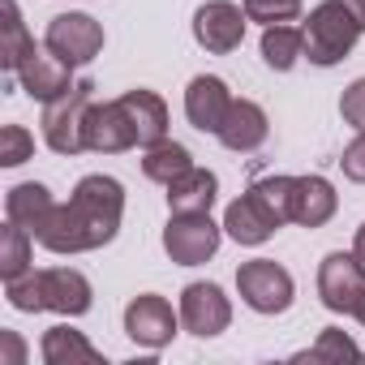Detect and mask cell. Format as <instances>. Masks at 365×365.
Instances as JSON below:
<instances>
[{"mask_svg": "<svg viewBox=\"0 0 365 365\" xmlns=\"http://www.w3.org/2000/svg\"><path fill=\"white\" fill-rule=\"evenodd\" d=\"M18 86L31 95V99H39V103H52L56 95H65L69 86H73V65H65L48 43H35L26 56H22V65H18Z\"/></svg>", "mask_w": 365, "mask_h": 365, "instance_id": "obj_12", "label": "cell"}, {"mask_svg": "<svg viewBox=\"0 0 365 365\" xmlns=\"http://www.w3.org/2000/svg\"><path fill=\"white\" fill-rule=\"evenodd\" d=\"M352 254H356V258H361V262H365V224H361V228H356V241H352Z\"/></svg>", "mask_w": 365, "mask_h": 365, "instance_id": "obj_34", "label": "cell"}, {"mask_svg": "<svg viewBox=\"0 0 365 365\" xmlns=\"http://www.w3.org/2000/svg\"><path fill=\"white\" fill-rule=\"evenodd\" d=\"M52 207H56V198H52L48 185H39V180H22V185H14V190L5 194V220L31 228V237H35L39 224L52 215Z\"/></svg>", "mask_w": 365, "mask_h": 365, "instance_id": "obj_20", "label": "cell"}, {"mask_svg": "<svg viewBox=\"0 0 365 365\" xmlns=\"http://www.w3.org/2000/svg\"><path fill=\"white\" fill-rule=\"evenodd\" d=\"M31 258H35V237L31 228L22 224H5V232H0V279H18L31 271Z\"/></svg>", "mask_w": 365, "mask_h": 365, "instance_id": "obj_24", "label": "cell"}, {"mask_svg": "<svg viewBox=\"0 0 365 365\" xmlns=\"http://www.w3.org/2000/svg\"><path fill=\"white\" fill-rule=\"evenodd\" d=\"M228 108H232V91H228L224 78L198 73L185 86V116L198 133H220V125L228 120Z\"/></svg>", "mask_w": 365, "mask_h": 365, "instance_id": "obj_14", "label": "cell"}, {"mask_svg": "<svg viewBox=\"0 0 365 365\" xmlns=\"http://www.w3.org/2000/svg\"><path fill=\"white\" fill-rule=\"evenodd\" d=\"M339 5H344V9H348V18L365 31V0H339Z\"/></svg>", "mask_w": 365, "mask_h": 365, "instance_id": "obj_33", "label": "cell"}, {"mask_svg": "<svg viewBox=\"0 0 365 365\" xmlns=\"http://www.w3.org/2000/svg\"><path fill=\"white\" fill-rule=\"evenodd\" d=\"M267 133H271V120H267L262 103H254V99H232L228 120L220 125V133H215V138H220L228 150L250 155V150H258V146L267 142Z\"/></svg>", "mask_w": 365, "mask_h": 365, "instance_id": "obj_16", "label": "cell"}, {"mask_svg": "<svg viewBox=\"0 0 365 365\" xmlns=\"http://www.w3.org/2000/svg\"><path fill=\"white\" fill-rule=\"evenodd\" d=\"M176 309H180V327H185L190 335H198V339H215V335H224L228 322H232V301H228L224 288L211 284V279L185 284Z\"/></svg>", "mask_w": 365, "mask_h": 365, "instance_id": "obj_8", "label": "cell"}, {"mask_svg": "<svg viewBox=\"0 0 365 365\" xmlns=\"http://www.w3.org/2000/svg\"><path fill=\"white\" fill-rule=\"evenodd\" d=\"M185 168H194V155H190L185 142H172V138L146 146V155H142V172H146V180H159V185L176 180Z\"/></svg>", "mask_w": 365, "mask_h": 365, "instance_id": "obj_23", "label": "cell"}, {"mask_svg": "<svg viewBox=\"0 0 365 365\" xmlns=\"http://www.w3.org/2000/svg\"><path fill=\"white\" fill-rule=\"evenodd\" d=\"M43 43L65 61V65H91L99 52H103V26L91 18V14H56L48 22V35Z\"/></svg>", "mask_w": 365, "mask_h": 365, "instance_id": "obj_9", "label": "cell"}, {"mask_svg": "<svg viewBox=\"0 0 365 365\" xmlns=\"http://www.w3.org/2000/svg\"><path fill=\"white\" fill-rule=\"evenodd\" d=\"M224 241V224L211 220V211H185V215H172L163 228V254L176 267H198L207 258H215Z\"/></svg>", "mask_w": 365, "mask_h": 365, "instance_id": "obj_5", "label": "cell"}, {"mask_svg": "<svg viewBox=\"0 0 365 365\" xmlns=\"http://www.w3.org/2000/svg\"><path fill=\"white\" fill-rule=\"evenodd\" d=\"M344 356H361V348H356L339 327H327V331L318 335V344H314L309 352H301L297 361H344Z\"/></svg>", "mask_w": 365, "mask_h": 365, "instance_id": "obj_28", "label": "cell"}, {"mask_svg": "<svg viewBox=\"0 0 365 365\" xmlns=\"http://www.w3.org/2000/svg\"><path fill=\"white\" fill-rule=\"evenodd\" d=\"M305 56V31L284 22V26H262V61L275 73H288Z\"/></svg>", "mask_w": 365, "mask_h": 365, "instance_id": "obj_22", "label": "cell"}, {"mask_svg": "<svg viewBox=\"0 0 365 365\" xmlns=\"http://www.w3.org/2000/svg\"><path fill=\"white\" fill-rule=\"evenodd\" d=\"M356 322H361V327H365V301H361V309H356Z\"/></svg>", "mask_w": 365, "mask_h": 365, "instance_id": "obj_35", "label": "cell"}, {"mask_svg": "<svg viewBox=\"0 0 365 365\" xmlns=\"http://www.w3.org/2000/svg\"><path fill=\"white\" fill-rule=\"evenodd\" d=\"M0 5H5V35H0V65H5L9 73H18V65H22V56L35 48V39H31L26 22H22V14H18V0H0Z\"/></svg>", "mask_w": 365, "mask_h": 365, "instance_id": "obj_26", "label": "cell"}, {"mask_svg": "<svg viewBox=\"0 0 365 365\" xmlns=\"http://www.w3.org/2000/svg\"><path fill=\"white\" fill-rule=\"evenodd\" d=\"M245 194H250L267 215H271V224H275V228L292 224V176H262V180H254Z\"/></svg>", "mask_w": 365, "mask_h": 365, "instance_id": "obj_25", "label": "cell"}, {"mask_svg": "<svg viewBox=\"0 0 365 365\" xmlns=\"http://www.w3.org/2000/svg\"><path fill=\"white\" fill-rule=\"evenodd\" d=\"M224 232H228L237 245H262V241H271L279 228L271 224V215H267L250 194H241V198L228 202V211H224Z\"/></svg>", "mask_w": 365, "mask_h": 365, "instance_id": "obj_19", "label": "cell"}, {"mask_svg": "<svg viewBox=\"0 0 365 365\" xmlns=\"http://www.w3.org/2000/svg\"><path fill=\"white\" fill-rule=\"evenodd\" d=\"M318 297L331 314H352L356 318V309L365 301V262L356 254H344V250L327 254L318 262Z\"/></svg>", "mask_w": 365, "mask_h": 365, "instance_id": "obj_7", "label": "cell"}, {"mask_svg": "<svg viewBox=\"0 0 365 365\" xmlns=\"http://www.w3.org/2000/svg\"><path fill=\"white\" fill-rule=\"evenodd\" d=\"M339 211V194L327 176H292V224L301 228H322Z\"/></svg>", "mask_w": 365, "mask_h": 365, "instance_id": "obj_15", "label": "cell"}, {"mask_svg": "<svg viewBox=\"0 0 365 365\" xmlns=\"http://www.w3.org/2000/svg\"><path fill=\"white\" fill-rule=\"evenodd\" d=\"M301 31H305V61L318 65V69H331V65L348 61L352 48H356V39L365 35L348 18V9L339 5V0H322V5H314Z\"/></svg>", "mask_w": 365, "mask_h": 365, "instance_id": "obj_3", "label": "cell"}, {"mask_svg": "<svg viewBox=\"0 0 365 365\" xmlns=\"http://www.w3.org/2000/svg\"><path fill=\"white\" fill-rule=\"evenodd\" d=\"M339 168H344V176H348V180L365 185V133H356V138L344 146V155H339Z\"/></svg>", "mask_w": 365, "mask_h": 365, "instance_id": "obj_31", "label": "cell"}, {"mask_svg": "<svg viewBox=\"0 0 365 365\" xmlns=\"http://www.w3.org/2000/svg\"><path fill=\"white\" fill-rule=\"evenodd\" d=\"M5 297L14 309L22 314H65V318H82L91 309V279L73 267H48V271H26L18 279H5Z\"/></svg>", "mask_w": 365, "mask_h": 365, "instance_id": "obj_2", "label": "cell"}, {"mask_svg": "<svg viewBox=\"0 0 365 365\" xmlns=\"http://www.w3.org/2000/svg\"><path fill=\"white\" fill-rule=\"evenodd\" d=\"M0 339H5V356H9V361H22V356H26V348H22V339H18L14 331H0Z\"/></svg>", "mask_w": 365, "mask_h": 365, "instance_id": "obj_32", "label": "cell"}, {"mask_svg": "<svg viewBox=\"0 0 365 365\" xmlns=\"http://www.w3.org/2000/svg\"><path fill=\"white\" fill-rule=\"evenodd\" d=\"M176 327H180V309H172V305H168L163 297H155V292H142V297H133V301L125 305V335H129L138 348H150V352L168 348L172 335H176Z\"/></svg>", "mask_w": 365, "mask_h": 365, "instance_id": "obj_10", "label": "cell"}, {"mask_svg": "<svg viewBox=\"0 0 365 365\" xmlns=\"http://www.w3.org/2000/svg\"><path fill=\"white\" fill-rule=\"evenodd\" d=\"M168 211L172 215H185V211H211L215 194H220V176L211 168H185L176 180H168Z\"/></svg>", "mask_w": 365, "mask_h": 365, "instance_id": "obj_17", "label": "cell"}, {"mask_svg": "<svg viewBox=\"0 0 365 365\" xmlns=\"http://www.w3.org/2000/svg\"><path fill=\"white\" fill-rule=\"evenodd\" d=\"M237 292L254 314H284L292 309L297 284L275 258H250L237 267Z\"/></svg>", "mask_w": 365, "mask_h": 365, "instance_id": "obj_6", "label": "cell"}, {"mask_svg": "<svg viewBox=\"0 0 365 365\" xmlns=\"http://www.w3.org/2000/svg\"><path fill=\"white\" fill-rule=\"evenodd\" d=\"M31 155H35V138L22 125H5V129H0V163H5V168H18Z\"/></svg>", "mask_w": 365, "mask_h": 365, "instance_id": "obj_29", "label": "cell"}, {"mask_svg": "<svg viewBox=\"0 0 365 365\" xmlns=\"http://www.w3.org/2000/svg\"><path fill=\"white\" fill-rule=\"evenodd\" d=\"M241 9L258 26H284V22H297L305 5L301 0H241Z\"/></svg>", "mask_w": 365, "mask_h": 365, "instance_id": "obj_27", "label": "cell"}, {"mask_svg": "<svg viewBox=\"0 0 365 365\" xmlns=\"http://www.w3.org/2000/svg\"><path fill=\"white\" fill-rule=\"evenodd\" d=\"M120 103H125V112H129V125H133L142 150L168 138V103H163L155 91H142V86H138V91H125Z\"/></svg>", "mask_w": 365, "mask_h": 365, "instance_id": "obj_18", "label": "cell"}, {"mask_svg": "<svg viewBox=\"0 0 365 365\" xmlns=\"http://www.w3.org/2000/svg\"><path fill=\"white\" fill-rule=\"evenodd\" d=\"M82 142L86 150H99V155H120V150H133L138 146V133L129 125V112L120 99H108V103H91L86 108V125H82Z\"/></svg>", "mask_w": 365, "mask_h": 365, "instance_id": "obj_13", "label": "cell"}, {"mask_svg": "<svg viewBox=\"0 0 365 365\" xmlns=\"http://www.w3.org/2000/svg\"><path fill=\"white\" fill-rule=\"evenodd\" d=\"M95 103V82L82 78L73 82L65 95H56L52 103H43V142L56 150V155H82L86 142H82V125H86V108Z\"/></svg>", "mask_w": 365, "mask_h": 365, "instance_id": "obj_4", "label": "cell"}, {"mask_svg": "<svg viewBox=\"0 0 365 365\" xmlns=\"http://www.w3.org/2000/svg\"><path fill=\"white\" fill-rule=\"evenodd\" d=\"M39 356H43L48 365H73V361L95 365V361H103V352H99L82 331H73V327H65V322L43 331V339H39Z\"/></svg>", "mask_w": 365, "mask_h": 365, "instance_id": "obj_21", "label": "cell"}, {"mask_svg": "<svg viewBox=\"0 0 365 365\" xmlns=\"http://www.w3.org/2000/svg\"><path fill=\"white\" fill-rule=\"evenodd\" d=\"M245 22H250L245 9L232 5V0H207V5H198V14H194V39L211 56H228V52L241 48Z\"/></svg>", "mask_w": 365, "mask_h": 365, "instance_id": "obj_11", "label": "cell"}, {"mask_svg": "<svg viewBox=\"0 0 365 365\" xmlns=\"http://www.w3.org/2000/svg\"><path fill=\"white\" fill-rule=\"evenodd\" d=\"M339 116H344L356 133H365V78H356V82L344 86V95H339Z\"/></svg>", "mask_w": 365, "mask_h": 365, "instance_id": "obj_30", "label": "cell"}, {"mask_svg": "<svg viewBox=\"0 0 365 365\" xmlns=\"http://www.w3.org/2000/svg\"><path fill=\"white\" fill-rule=\"evenodd\" d=\"M120 220H125V185L116 176L91 172L73 185L69 202L52 207V215L39 224L35 241L48 254H91V250H103L108 241H116Z\"/></svg>", "mask_w": 365, "mask_h": 365, "instance_id": "obj_1", "label": "cell"}]
</instances>
